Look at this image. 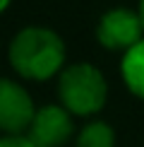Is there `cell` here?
<instances>
[{"label":"cell","mask_w":144,"mask_h":147,"mask_svg":"<svg viewBox=\"0 0 144 147\" xmlns=\"http://www.w3.org/2000/svg\"><path fill=\"white\" fill-rule=\"evenodd\" d=\"M10 63L22 77L48 80L63 68L65 44L51 29L27 27L10 44Z\"/></svg>","instance_id":"cell-1"},{"label":"cell","mask_w":144,"mask_h":147,"mask_svg":"<svg viewBox=\"0 0 144 147\" xmlns=\"http://www.w3.org/2000/svg\"><path fill=\"white\" fill-rule=\"evenodd\" d=\"M58 94L65 111L75 116H91L103 109L108 87L99 68L89 63H77L63 70L58 80Z\"/></svg>","instance_id":"cell-2"},{"label":"cell","mask_w":144,"mask_h":147,"mask_svg":"<svg viewBox=\"0 0 144 147\" xmlns=\"http://www.w3.org/2000/svg\"><path fill=\"white\" fill-rule=\"evenodd\" d=\"M142 36H144V27L139 20V12H132L127 7L108 10L96 27V39L113 51H118V48L130 51L132 46L142 41Z\"/></svg>","instance_id":"cell-3"},{"label":"cell","mask_w":144,"mask_h":147,"mask_svg":"<svg viewBox=\"0 0 144 147\" xmlns=\"http://www.w3.org/2000/svg\"><path fill=\"white\" fill-rule=\"evenodd\" d=\"M34 116L36 111L27 89L12 80L0 77V130L10 135H19L29 130Z\"/></svg>","instance_id":"cell-4"},{"label":"cell","mask_w":144,"mask_h":147,"mask_svg":"<svg viewBox=\"0 0 144 147\" xmlns=\"http://www.w3.org/2000/svg\"><path fill=\"white\" fill-rule=\"evenodd\" d=\"M72 135V118L70 111L60 106L39 109L29 125V142L34 147H63Z\"/></svg>","instance_id":"cell-5"},{"label":"cell","mask_w":144,"mask_h":147,"mask_svg":"<svg viewBox=\"0 0 144 147\" xmlns=\"http://www.w3.org/2000/svg\"><path fill=\"white\" fill-rule=\"evenodd\" d=\"M120 70H123V80L127 89L135 96L144 99V39L137 46H132L130 51H125Z\"/></svg>","instance_id":"cell-6"},{"label":"cell","mask_w":144,"mask_h":147,"mask_svg":"<svg viewBox=\"0 0 144 147\" xmlns=\"http://www.w3.org/2000/svg\"><path fill=\"white\" fill-rule=\"evenodd\" d=\"M115 145V133L108 123H101V121H94L89 123L77 138L75 147H113Z\"/></svg>","instance_id":"cell-7"},{"label":"cell","mask_w":144,"mask_h":147,"mask_svg":"<svg viewBox=\"0 0 144 147\" xmlns=\"http://www.w3.org/2000/svg\"><path fill=\"white\" fill-rule=\"evenodd\" d=\"M0 147H34L27 135H5L0 138Z\"/></svg>","instance_id":"cell-8"},{"label":"cell","mask_w":144,"mask_h":147,"mask_svg":"<svg viewBox=\"0 0 144 147\" xmlns=\"http://www.w3.org/2000/svg\"><path fill=\"white\" fill-rule=\"evenodd\" d=\"M139 20H142V27H144V0H139Z\"/></svg>","instance_id":"cell-9"},{"label":"cell","mask_w":144,"mask_h":147,"mask_svg":"<svg viewBox=\"0 0 144 147\" xmlns=\"http://www.w3.org/2000/svg\"><path fill=\"white\" fill-rule=\"evenodd\" d=\"M7 5H10V0H0V12H3L5 7H7Z\"/></svg>","instance_id":"cell-10"}]
</instances>
